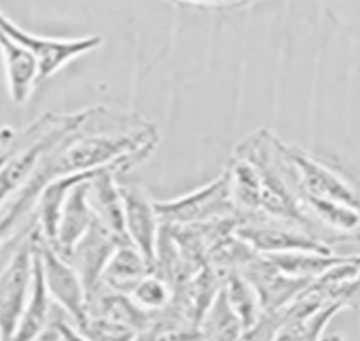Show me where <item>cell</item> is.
I'll use <instances>...</instances> for the list:
<instances>
[{
	"mask_svg": "<svg viewBox=\"0 0 360 341\" xmlns=\"http://www.w3.org/2000/svg\"><path fill=\"white\" fill-rule=\"evenodd\" d=\"M86 109L75 114H45L21 135L0 166V206L32 177L41 161L83 121Z\"/></svg>",
	"mask_w": 360,
	"mask_h": 341,
	"instance_id": "6da1fadb",
	"label": "cell"
},
{
	"mask_svg": "<svg viewBox=\"0 0 360 341\" xmlns=\"http://www.w3.org/2000/svg\"><path fill=\"white\" fill-rule=\"evenodd\" d=\"M159 222L190 226L229 218L235 213L231 198L229 173H222L205 187L172 201H153Z\"/></svg>",
	"mask_w": 360,
	"mask_h": 341,
	"instance_id": "7a4b0ae2",
	"label": "cell"
},
{
	"mask_svg": "<svg viewBox=\"0 0 360 341\" xmlns=\"http://www.w3.org/2000/svg\"><path fill=\"white\" fill-rule=\"evenodd\" d=\"M35 227L15 246L0 271V341H13L32 279Z\"/></svg>",
	"mask_w": 360,
	"mask_h": 341,
	"instance_id": "3957f363",
	"label": "cell"
},
{
	"mask_svg": "<svg viewBox=\"0 0 360 341\" xmlns=\"http://www.w3.org/2000/svg\"><path fill=\"white\" fill-rule=\"evenodd\" d=\"M233 233L239 240L259 254L292 251L333 254V250L329 246L312 237L305 230L259 213L246 216V220L236 223Z\"/></svg>",
	"mask_w": 360,
	"mask_h": 341,
	"instance_id": "277c9868",
	"label": "cell"
},
{
	"mask_svg": "<svg viewBox=\"0 0 360 341\" xmlns=\"http://www.w3.org/2000/svg\"><path fill=\"white\" fill-rule=\"evenodd\" d=\"M0 31L24 46L37 60L38 81L55 74L70 60L97 49L103 44L98 35L84 38H49L24 31L0 11Z\"/></svg>",
	"mask_w": 360,
	"mask_h": 341,
	"instance_id": "5b68a950",
	"label": "cell"
},
{
	"mask_svg": "<svg viewBox=\"0 0 360 341\" xmlns=\"http://www.w3.org/2000/svg\"><path fill=\"white\" fill-rule=\"evenodd\" d=\"M37 250L39 254L45 288L53 305L80 328L86 320V293L79 275L73 267L63 260L48 243L37 234Z\"/></svg>",
	"mask_w": 360,
	"mask_h": 341,
	"instance_id": "8992f818",
	"label": "cell"
},
{
	"mask_svg": "<svg viewBox=\"0 0 360 341\" xmlns=\"http://www.w3.org/2000/svg\"><path fill=\"white\" fill-rule=\"evenodd\" d=\"M118 187L122 199L127 239L153 272L160 223L155 212L153 201L141 185L128 184Z\"/></svg>",
	"mask_w": 360,
	"mask_h": 341,
	"instance_id": "52a82bcc",
	"label": "cell"
},
{
	"mask_svg": "<svg viewBox=\"0 0 360 341\" xmlns=\"http://www.w3.org/2000/svg\"><path fill=\"white\" fill-rule=\"evenodd\" d=\"M120 244L129 243H121L93 218L90 227L73 247L68 262L79 275L86 299L100 285L103 271Z\"/></svg>",
	"mask_w": 360,
	"mask_h": 341,
	"instance_id": "ba28073f",
	"label": "cell"
},
{
	"mask_svg": "<svg viewBox=\"0 0 360 341\" xmlns=\"http://www.w3.org/2000/svg\"><path fill=\"white\" fill-rule=\"evenodd\" d=\"M122 171L125 173L128 168L122 164H117L93 177L89 182L87 199L93 218L121 243H129L124 227V210L120 187L114 178L115 173Z\"/></svg>",
	"mask_w": 360,
	"mask_h": 341,
	"instance_id": "9c48e42d",
	"label": "cell"
},
{
	"mask_svg": "<svg viewBox=\"0 0 360 341\" xmlns=\"http://www.w3.org/2000/svg\"><path fill=\"white\" fill-rule=\"evenodd\" d=\"M90 180L77 182L69 191L60 210L56 237L51 247L66 261L76 243L83 237L93 222V213L87 199Z\"/></svg>",
	"mask_w": 360,
	"mask_h": 341,
	"instance_id": "30bf717a",
	"label": "cell"
},
{
	"mask_svg": "<svg viewBox=\"0 0 360 341\" xmlns=\"http://www.w3.org/2000/svg\"><path fill=\"white\" fill-rule=\"evenodd\" d=\"M37 234L38 229L35 226V237H34V250H32V279L31 289L20 317L15 334L13 341H38L41 335L48 328L53 303L48 295L45 288L39 254L37 250Z\"/></svg>",
	"mask_w": 360,
	"mask_h": 341,
	"instance_id": "8fae6325",
	"label": "cell"
},
{
	"mask_svg": "<svg viewBox=\"0 0 360 341\" xmlns=\"http://www.w3.org/2000/svg\"><path fill=\"white\" fill-rule=\"evenodd\" d=\"M0 53L10 98L15 105H22L38 83L37 60L24 46L13 41L3 31H0Z\"/></svg>",
	"mask_w": 360,
	"mask_h": 341,
	"instance_id": "7c38bea8",
	"label": "cell"
},
{
	"mask_svg": "<svg viewBox=\"0 0 360 341\" xmlns=\"http://www.w3.org/2000/svg\"><path fill=\"white\" fill-rule=\"evenodd\" d=\"M152 269L132 244H120L110 257L100 283L107 289L129 295L134 286Z\"/></svg>",
	"mask_w": 360,
	"mask_h": 341,
	"instance_id": "4fadbf2b",
	"label": "cell"
},
{
	"mask_svg": "<svg viewBox=\"0 0 360 341\" xmlns=\"http://www.w3.org/2000/svg\"><path fill=\"white\" fill-rule=\"evenodd\" d=\"M264 255L280 272L291 278L314 281L330 268L353 258L354 255H336L321 254L312 251H292L280 254H262ZM357 255V254H356Z\"/></svg>",
	"mask_w": 360,
	"mask_h": 341,
	"instance_id": "5bb4252c",
	"label": "cell"
},
{
	"mask_svg": "<svg viewBox=\"0 0 360 341\" xmlns=\"http://www.w3.org/2000/svg\"><path fill=\"white\" fill-rule=\"evenodd\" d=\"M198 330L204 341H236L243 334L245 330L228 305L222 286L202 314Z\"/></svg>",
	"mask_w": 360,
	"mask_h": 341,
	"instance_id": "9a60e30c",
	"label": "cell"
},
{
	"mask_svg": "<svg viewBox=\"0 0 360 341\" xmlns=\"http://www.w3.org/2000/svg\"><path fill=\"white\" fill-rule=\"evenodd\" d=\"M222 289L228 305L239 319L243 330H250L262 314L259 299L253 288L238 271H231L224 279Z\"/></svg>",
	"mask_w": 360,
	"mask_h": 341,
	"instance_id": "2e32d148",
	"label": "cell"
},
{
	"mask_svg": "<svg viewBox=\"0 0 360 341\" xmlns=\"http://www.w3.org/2000/svg\"><path fill=\"white\" fill-rule=\"evenodd\" d=\"M128 296L141 310L155 313L172 302V289L165 279L150 272L134 286Z\"/></svg>",
	"mask_w": 360,
	"mask_h": 341,
	"instance_id": "e0dca14e",
	"label": "cell"
},
{
	"mask_svg": "<svg viewBox=\"0 0 360 341\" xmlns=\"http://www.w3.org/2000/svg\"><path fill=\"white\" fill-rule=\"evenodd\" d=\"M42 181L32 174L27 184L20 189L15 201L0 218V246L8 239L17 223L30 212L32 206H35L38 194L42 189Z\"/></svg>",
	"mask_w": 360,
	"mask_h": 341,
	"instance_id": "ac0fdd59",
	"label": "cell"
},
{
	"mask_svg": "<svg viewBox=\"0 0 360 341\" xmlns=\"http://www.w3.org/2000/svg\"><path fill=\"white\" fill-rule=\"evenodd\" d=\"M79 330L89 341H135L136 338L134 328L104 317H87Z\"/></svg>",
	"mask_w": 360,
	"mask_h": 341,
	"instance_id": "d6986e66",
	"label": "cell"
},
{
	"mask_svg": "<svg viewBox=\"0 0 360 341\" xmlns=\"http://www.w3.org/2000/svg\"><path fill=\"white\" fill-rule=\"evenodd\" d=\"M18 132H15L11 126L4 125L0 126V160L10 154L17 143Z\"/></svg>",
	"mask_w": 360,
	"mask_h": 341,
	"instance_id": "ffe728a7",
	"label": "cell"
},
{
	"mask_svg": "<svg viewBox=\"0 0 360 341\" xmlns=\"http://www.w3.org/2000/svg\"><path fill=\"white\" fill-rule=\"evenodd\" d=\"M17 138H18V136H17ZM10 154H11V153H10ZM10 154H7V156H6V157H3V159H1V160H0V166H1V164H3V163H4V160H6V159H7V157H8V156H10Z\"/></svg>",
	"mask_w": 360,
	"mask_h": 341,
	"instance_id": "44dd1931",
	"label": "cell"
},
{
	"mask_svg": "<svg viewBox=\"0 0 360 341\" xmlns=\"http://www.w3.org/2000/svg\"><path fill=\"white\" fill-rule=\"evenodd\" d=\"M38 341H56V340H51V338H48V340H38Z\"/></svg>",
	"mask_w": 360,
	"mask_h": 341,
	"instance_id": "7402d4cb",
	"label": "cell"
},
{
	"mask_svg": "<svg viewBox=\"0 0 360 341\" xmlns=\"http://www.w3.org/2000/svg\"><path fill=\"white\" fill-rule=\"evenodd\" d=\"M198 341H204V340H198Z\"/></svg>",
	"mask_w": 360,
	"mask_h": 341,
	"instance_id": "603a6c76",
	"label": "cell"
}]
</instances>
